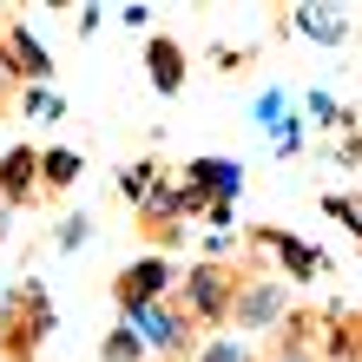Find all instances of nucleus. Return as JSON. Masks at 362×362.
Segmentation results:
<instances>
[{"label":"nucleus","instance_id":"nucleus-1","mask_svg":"<svg viewBox=\"0 0 362 362\" xmlns=\"http://www.w3.org/2000/svg\"><path fill=\"white\" fill-rule=\"evenodd\" d=\"M47 329H53V303H47V284H13L7 290V303H0V356L7 362H33L40 343H47Z\"/></svg>","mask_w":362,"mask_h":362},{"label":"nucleus","instance_id":"nucleus-2","mask_svg":"<svg viewBox=\"0 0 362 362\" xmlns=\"http://www.w3.org/2000/svg\"><path fill=\"white\" fill-rule=\"evenodd\" d=\"M230 323H238L244 336H276V329H290V284H284V276H238Z\"/></svg>","mask_w":362,"mask_h":362},{"label":"nucleus","instance_id":"nucleus-3","mask_svg":"<svg viewBox=\"0 0 362 362\" xmlns=\"http://www.w3.org/2000/svg\"><path fill=\"white\" fill-rule=\"evenodd\" d=\"M119 323H132L145 336V349H152L158 362H185V356H198V323L178 310V303H145V310H125Z\"/></svg>","mask_w":362,"mask_h":362},{"label":"nucleus","instance_id":"nucleus-4","mask_svg":"<svg viewBox=\"0 0 362 362\" xmlns=\"http://www.w3.org/2000/svg\"><path fill=\"white\" fill-rule=\"evenodd\" d=\"M230 296H238V270L224 264H198L178 290V310L191 323H230Z\"/></svg>","mask_w":362,"mask_h":362},{"label":"nucleus","instance_id":"nucleus-5","mask_svg":"<svg viewBox=\"0 0 362 362\" xmlns=\"http://www.w3.org/2000/svg\"><path fill=\"white\" fill-rule=\"evenodd\" d=\"M172 290H178V270L165 264V257H139V264H125V270L112 276L119 316H125V310H145V303H172Z\"/></svg>","mask_w":362,"mask_h":362},{"label":"nucleus","instance_id":"nucleus-6","mask_svg":"<svg viewBox=\"0 0 362 362\" xmlns=\"http://www.w3.org/2000/svg\"><path fill=\"white\" fill-rule=\"evenodd\" d=\"M250 112H257V125L270 132V145H276L284 158H296V152H303V119H296V99H290L284 86H264Z\"/></svg>","mask_w":362,"mask_h":362},{"label":"nucleus","instance_id":"nucleus-7","mask_svg":"<svg viewBox=\"0 0 362 362\" xmlns=\"http://www.w3.org/2000/svg\"><path fill=\"white\" fill-rule=\"evenodd\" d=\"M0 198L7 204H33L40 198V152L33 145H7V152H0Z\"/></svg>","mask_w":362,"mask_h":362},{"label":"nucleus","instance_id":"nucleus-8","mask_svg":"<svg viewBox=\"0 0 362 362\" xmlns=\"http://www.w3.org/2000/svg\"><path fill=\"white\" fill-rule=\"evenodd\" d=\"M185 185H198L204 198H218V204H238L244 165H238V158H191V165H185Z\"/></svg>","mask_w":362,"mask_h":362},{"label":"nucleus","instance_id":"nucleus-9","mask_svg":"<svg viewBox=\"0 0 362 362\" xmlns=\"http://www.w3.org/2000/svg\"><path fill=\"white\" fill-rule=\"evenodd\" d=\"M257 244L284 264L276 276H290V284H310V276L323 270V250H316V244H296V238H284V230H257Z\"/></svg>","mask_w":362,"mask_h":362},{"label":"nucleus","instance_id":"nucleus-10","mask_svg":"<svg viewBox=\"0 0 362 362\" xmlns=\"http://www.w3.org/2000/svg\"><path fill=\"white\" fill-rule=\"evenodd\" d=\"M152 86L165 99H178V86H185V47L172 33H152Z\"/></svg>","mask_w":362,"mask_h":362},{"label":"nucleus","instance_id":"nucleus-11","mask_svg":"<svg viewBox=\"0 0 362 362\" xmlns=\"http://www.w3.org/2000/svg\"><path fill=\"white\" fill-rule=\"evenodd\" d=\"M7 53H13V66H20V86H47V47L27 33V27H7Z\"/></svg>","mask_w":362,"mask_h":362},{"label":"nucleus","instance_id":"nucleus-12","mask_svg":"<svg viewBox=\"0 0 362 362\" xmlns=\"http://www.w3.org/2000/svg\"><path fill=\"white\" fill-rule=\"evenodd\" d=\"M290 20H296V27H303L310 40H323V47H343V40H349V20H343V7H316V0H310V7H296Z\"/></svg>","mask_w":362,"mask_h":362},{"label":"nucleus","instance_id":"nucleus-13","mask_svg":"<svg viewBox=\"0 0 362 362\" xmlns=\"http://www.w3.org/2000/svg\"><path fill=\"white\" fill-rule=\"evenodd\" d=\"M152 191H158V165L152 158H139V165H125V172H119V198L132 204V211L152 198Z\"/></svg>","mask_w":362,"mask_h":362},{"label":"nucleus","instance_id":"nucleus-14","mask_svg":"<svg viewBox=\"0 0 362 362\" xmlns=\"http://www.w3.org/2000/svg\"><path fill=\"white\" fill-rule=\"evenodd\" d=\"M270 362H323L316 343H310V316H290V336L270 349Z\"/></svg>","mask_w":362,"mask_h":362},{"label":"nucleus","instance_id":"nucleus-15","mask_svg":"<svg viewBox=\"0 0 362 362\" xmlns=\"http://www.w3.org/2000/svg\"><path fill=\"white\" fill-rule=\"evenodd\" d=\"M73 178H79V152H66V145H53V152H40V185L66 191Z\"/></svg>","mask_w":362,"mask_h":362},{"label":"nucleus","instance_id":"nucleus-16","mask_svg":"<svg viewBox=\"0 0 362 362\" xmlns=\"http://www.w3.org/2000/svg\"><path fill=\"white\" fill-rule=\"evenodd\" d=\"M105 362H152V349H145V336L132 323H119L112 336H105Z\"/></svg>","mask_w":362,"mask_h":362},{"label":"nucleus","instance_id":"nucleus-17","mask_svg":"<svg viewBox=\"0 0 362 362\" xmlns=\"http://www.w3.org/2000/svg\"><path fill=\"white\" fill-rule=\"evenodd\" d=\"M191 362H250V343L244 336H211V343H198Z\"/></svg>","mask_w":362,"mask_h":362},{"label":"nucleus","instance_id":"nucleus-18","mask_svg":"<svg viewBox=\"0 0 362 362\" xmlns=\"http://www.w3.org/2000/svg\"><path fill=\"white\" fill-rule=\"evenodd\" d=\"M303 105H310V119H316V125H329V132H349V125H356V119H349V105H336L329 93H310Z\"/></svg>","mask_w":362,"mask_h":362},{"label":"nucleus","instance_id":"nucleus-19","mask_svg":"<svg viewBox=\"0 0 362 362\" xmlns=\"http://www.w3.org/2000/svg\"><path fill=\"white\" fill-rule=\"evenodd\" d=\"M323 211H329V218H343L356 238H362V198H356V191H323Z\"/></svg>","mask_w":362,"mask_h":362},{"label":"nucleus","instance_id":"nucleus-20","mask_svg":"<svg viewBox=\"0 0 362 362\" xmlns=\"http://www.w3.org/2000/svg\"><path fill=\"white\" fill-rule=\"evenodd\" d=\"M20 105H27L33 119H66V105H59V93H47V86H20Z\"/></svg>","mask_w":362,"mask_h":362},{"label":"nucleus","instance_id":"nucleus-21","mask_svg":"<svg viewBox=\"0 0 362 362\" xmlns=\"http://www.w3.org/2000/svg\"><path fill=\"white\" fill-rule=\"evenodd\" d=\"M86 238H93V218L79 211V218H66V224H59V238H53V244H59V250H79Z\"/></svg>","mask_w":362,"mask_h":362},{"label":"nucleus","instance_id":"nucleus-22","mask_svg":"<svg viewBox=\"0 0 362 362\" xmlns=\"http://www.w3.org/2000/svg\"><path fill=\"white\" fill-rule=\"evenodd\" d=\"M20 86V66H13V53H7V40H0V99H7Z\"/></svg>","mask_w":362,"mask_h":362},{"label":"nucleus","instance_id":"nucleus-23","mask_svg":"<svg viewBox=\"0 0 362 362\" xmlns=\"http://www.w3.org/2000/svg\"><path fill=\"white\" fill-rule=\"evenodd\" d=\"M7 224H13V204H7V198H0V238H7Z\"/></svg>","mask_w":362,"mask_h":362}]
</instances>
